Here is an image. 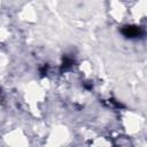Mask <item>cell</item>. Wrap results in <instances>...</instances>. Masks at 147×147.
I'll list each match as a JSON object with an SVG mask.
<instances>
[{"mask_svg":"<svg viewBox=\"0 0 147 147\" xmlns=\"http://www.w3.org/2000/svg\"><path fill=\"white\" fill-rule=\"evenodd\" d=\"M121 33L127 39H137V38H141L145 34V31L139 25L129 24L121 28Z\"/></svg>","mask_w":147,"mask_h":147,"instance_id":"obj_1","label":"cell"},{"mask_svg":"<svg viewBox=\"0 0 147 147\" xmlns=\"http://www.w3.org/2000/svg\"><path fill=\"white\" fill-rule=\"evenodd\" d=\"M39 74H40V77H46L47 74H48V64H44L39 68Z\"/></svg>","mask_w":147,"mask_h":147,"instance_id":"obj_3","label":"cell"},{"mask_svg":"<svg viewBox=\"0 0 147 147\" xmlns=\"http://www.w3.org/2000/svg\"><path fill=\"white\" fill-rule=\"evenodd\" d=\"M109 102L111 103V105H114L115 107H117V108H124V106L121 103V102H117L116 100H114V99H110L109 100Z\"/></svg>","mask_w":147,"mask_h":147,"instance_id":"obj_4","label":"cell"},{"mask_svg":"<svg viewBox=\"0 0 147 147\" xmlns=\"http://www.w3.org/2000/svg\"><path fill=\"white\" fill-rule=\"evenodd\" d=\"M74 65H75V59L72 56H69V55H63L62 56V62H61V65H60V72L64 74V72L69 71Z\"/></svg>","mask_w":147,"mask_h":147,"instance_id":"obj_2","label":"cell"}]
</instances>
